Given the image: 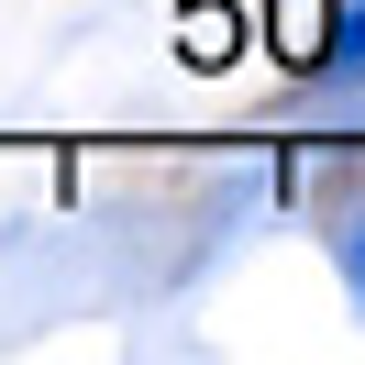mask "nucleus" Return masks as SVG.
I'll return each mask as SVG.
<instances>
[{
  "instance_id": "nucleus-1",
  "label": "nucleus",
  "mask_w": 365,
  "mask_h": 365,
  "mask_svg": "<svg viewBox=\"0 0 365 365\" xmlns=\"http://www.w3.org/2000/svg\"><path fill=\"white\" fill-rule=\"evenodd\" d=\"M266 56L288 78H321V56H332V0H266Z\"/></svg>"
},
{
  "instance_id": "nucleus-2",
  "label": "nucleus",
  "mask_w": 365,
  "mask_h": 365,
  "mask_svg": "<svg viewBox=\"0 0 365 365\" xmlns=\"http://www.w3.org/2000/svg\"><path fill=\"white\" fill-rule=\"evenodd\" d=\"M365 67V0H332V56H321V78H354Z\"/></svg>"
},
{
  "instance_id": "nucleus-3",
  "label": "nucleus",
  "mask_w": 365,
  "mask_h": 365,
  "mask_svg": "<svg viewBox=\"0 0 365 365\" xmlns=\"http://www.w3.org/2000/svg\"><path fill=\"white\" fill-rule=\"evenodd\" d=\"M188 67H232V23L222 11H188Z\"/></svg>"
},
{
  "instance_id": "nucleus-4",
  "label": "nucleus",
  "mask_w": 365,
  "mask_h": 365,
  "mask_svg": "<svg viewBox=\"0 0 365 365\" xmlns=\"http://www.w3.org/2000/svg\"><path fill=\"white\" fill-rule=\"evenodd\" d=\"M343 288H354V310H365V222L343 232Z\"/></svg>"
}]
</instances>
